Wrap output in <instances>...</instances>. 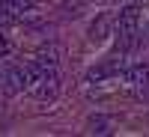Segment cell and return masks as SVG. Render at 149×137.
<instances>
[{
  "instance_id": "obj_1",
  "label": "cell",
  "mask_w": 149,
  "mask_h": 137,
  "mask_svg": "<svg viewBox=\"0 0 149 137\" xmlns=\"http://www.w3.org/2000/svg\"><path fill=\"white\" fill-rule=\"evenodd\" d=\"M30 92H33L36 102H54L60 95V72H57V66H45L42 78L30 86Z\"/></svg>"
},
{
  "instance_id": "obj_2",
  "label": "cell",
  "mask_w": 149,
  "mask_h": 137,
  "mask_svg": "<svg viewBox=\"0 0 149 137\" xmlns=\"http://www.w3.org/2000/svg\"><path fill=\"white\" fill-rule=\"evenodd\" d=\"M137 24H140L137 6H122L113 15V30L116 33H137Z\"/></svg>"
},
{
  "instance_id": "obj_3",
  "label": "cell",
  "mask_w": 149,
  "mask_h": 137,
  "mask_svg": "<svg viewBox=\"0 0 149 137\" xmlns=\"http://www.w3.org/2000/svg\"><path fill=\"white\" fill-rule=\"evenodd\" d=\"M110 30H113V15L104 12V15H98L90 24V33H86V36H90V42H104L107 36H110Z\"/></svg>"
},
{
  "instance_id": "obj_4",
  "label": "cell",
  "mask_w": 149,
  "mask_h": 137,
  "mask_svg": "<svg viewBox=\"0 0 149 137\" xmlns=\"http://www.w3.org/2000/svg\"><path fill=\"white\" fill-rule=\"evenodd\" d=\"M0 86H3L9 95H15V92L24 90V86H30V83H27V74H24V69H12V72L3 74V83H0Z\"/></svg>"
},
{
  "instance_id": "obj_5",
  "label": "cell",
  "mask_w": 149,
  "mask_h": 137,
  "mask_svg": "<svg viewBox=\"0 0 149 137\" xmlns=\"http://www.w3.org/2000/svg\"><path fill=\"white\" fill-rule=\"evenodd\" d=\"M122 78H125L128 83H134V86H146L149 83V66H125L122 69Z\"/></svg>"
},
{
  "instance_id": "obj_6",
  "label": "cell",
  "mask_w": 149,
  "mask_h": 137,
  "mask_svg": "<svg viewBox=\"0 0 149 137\" xmlns=\"http://www.w3.org/2000/svg\"><path fill=\"white\" fill-rule=\"evenodd\" d=\"M60 54H63V51H60V45H54V42H48V45H42L39 48V51H36V63H42V66H57L60 63Z\"/></svg>"
},
{
  "instance_id": "obj_7",
  "label": "cell",
  "mask_w": 149,
  "mask_h": 137,
  "mask_svg": "<svg viewBox=\"0 0 149 137\" xmlns=\"http://www.w3.org/2000/svg\"><path fill=\"white\" fill-rule=\"evenodd\" d=\"M86 131L90 134H110L113 131V122L107 116H102V113H95V116H90V122H86Z\"/></svg>"
},
{
  "instance_id": "obj_8",
  "label": "cell",
  "mask_w": 149,
  "mask_h": 137,
  "mask_svg": "<svg viewBox=\"0 0 149 137\" xmlns=\"http://www.w3.org/2000/svg\"><path fill=\"white\" fill-rule=\"evenodd\" d=\"M6 51H9V42L3 39V36H0V54H6Z\"/></svg>"
},
{
  "instance_id": "obj_9",
  "label": "cell",
  "mask_w": 149,
  "mask_h": 137,
  "mask_svg": "<svg viewBox=\"0 0 149 137\" xmlns=\"http://www.w3.org/2000/svg\"><path fill=\"white\" fill-rule=\"evenodd\" d=\"M3 74H6V72H3V69H0V83H3Z\"/></svg>"
},
{
  "instance_id": "obj_10",
  "label": "cell",
  "mask_w": 149,
  "mask_h": 137,
  "mask_svg": "<svg viewBox=\"0 0 149 137\" xmlns=\"http://www.w3.org/2000/svg\"><path fill=\"white\" fill-rule=\"evenodd\" d=\"M107 3H110V0H107Z\"/></svg>"
}]
</instances>
